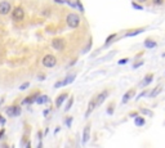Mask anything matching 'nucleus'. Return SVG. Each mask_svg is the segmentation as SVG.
Masks as SVG:
<instances>
[{"instance_id": "nucleus-1", "label": "nucleus", "mask_w": 165, "mask_h": 148, "mask_svg": "<svg viewBox=\"0 0 165 148\" xmlns=\"http://www.w3.org/2000/svg\"><path fill=\"white\" fill-rule=\"evenodd\" d=\"M66 22L71 28H76V27H79V25H80V17L76 13H70L66 18Z\"/></svg>"}, {"instance_id": "nucleus-2", "label": "nucleus", "mask_w": 165, "mask_h": 148, "mask_svg": "<svg viewBox=\"0 0 165 148\" xmlns=\"http://www.w3.org/2000/svg\"><path fill=\"white\" fill-rule=\"evenodd\" d=\"M56 64H57V58L54 56H52V54H47L43 58V66L48 67V68H53Z\"/></svg>"}, {"instance_id": "nucleus-3", "label": "nucleus", "mask_w": 165, "mask_h": 148, "mask_svg": "<svg viewBox=\"0 0 165 148\" xmlns=\"http://www.w3.org/2000/svg\"><path fill=\"white\" fill-rule=\"evenodd\" d=\"M13 19L14 21H22L25 18V11L21 8V6H17V8L13 11Z\"/></svg>"}, {"instance_id": "nucleus-4", "label": "nucleus", "mask_w": 165, "mask_h": 148, "mask_svg": "<svg viewBox=\"0 0 165 148\" xmlns=\"http://www.w3.org/2000/svg\"><path fill=\"white\" fill-rule=\"evenodd\" d=\"M11 12V4L8 1H1L0 3V16H5Z\"/></svg>"}, {"instance_id": "nucleus-5", "label": "nucleus", "mask_w": 165, "mask_h": 148, "mask_svg": "<svg viewBox=\"0 0 165 148\" xmlns=\"http://www.w3.org/2000/svg\"><path fill=\"white\" fill-rule=\"evenodd\" d=\"M52 47L54 48V49L57 50H62L64 48V41L62 40V39H53V41H52Z\"/></svg>"}, {"instance_id": "nucleus-6", "label": "nucleus", "mask_w": 165, "mask_h": 148, "mask_svg": "<svg viewBox=\"0 0 165 148\" xmlns=\"http://www.w3.org/2000/svg\"><path fill=\"white\" fill-rule=\"evenodd\" d=\"M107 95H108V92H107V90H103V92L101 93V94H98V95H97V98H96L97 106L102 104V103H103V101H105V99L107 98Z\"/></svg>"}, {"instance_id": "nucleus-7", "label": "nucleus", "mask_w": 165, "mask_h": 148, "mask_svg": "<svg viewBox=\"0 0 165 148\" xmlns=\"http://www.w3.org/2000/svg\"><path fill=\"white\" fill-rule=\"evenodd\" d=\"M97 107V102H96V98L94 99H92V101L89 102V104H88V109H86V112H85V117H88V116L92 113L93 111H94V108Z\"/></svg>"}, {"instance_id": "nucleus-8", "label": "nucleus", "mask_w": 165, "mask_h": 148, "mask_svg": "<svg viewBox=\"0 0 165 148\" xmlns=\"http://www.w3.org/2000/svg\"><path fill=\"white\" fill-rule=\"evenodd\" d=\"M67 97H69V95H67V93H62V94L58 97L57 101H56V106H57V107H61V104L64 102V99H67Z\"/></svg>"}, {"instance_id": "nucleus-9", "label": "nucleus", "mask_w": 165, "mask_h": 148, "mask_svg": "<svg viewBox=\"0 0 165 148\" xmlns=\"http://www.w3.org/2000/svg\"><path fill=\"white\" fill-rule=\"evenodd\" d=\"M38 95H39L38 93H36V94H32V95H30V97H28V98L23 99V102H22V103H23V104H31V103H34L35 101H36Z\"/></svg>"}, {"instance_id": "nucleus-10", "label": "nucleus", "mask_w": 165, "mask_h": 148, "mask_svg": "<svg viewBox=\"0 0 165 148\" xmlns=\"http://www.w3.org/2000/svg\"><path fill=\"white\" fill-rule=\"evenodd\" d=\"M134 95V89H130L129 92H127L125 93V95H124V98H123V103H127L129 99L132 98V97Z\"/></svg>"}, {"instance_id": "nucleus-11", "label": "nucleus", "mask_w": 165, "mask_h": 148, "mask_svg": "<svg viewBox=\"0 0 165 148\" xmlns=\"http://www.w3.org/2000/svg\"><path fill=\"white\" fill-rule=\"evenodd\" d=\"M5 113L9 116V117H14L16 116V107L14 106H11V107H8L5 109Z\"/></svg>"}, {"instance_id": "nucleus-12", "label": "nucleus", "mask_w": 165, "mask_h": 148, "mask_svg": "<svg viewBox=\"0 0 165 148\" xmlns=\"http://www.w3.org/2000/svg\"><path fill=\"white\" fill-rule=\"evenodd\" d=\"M89 140V126H85L83 133V143H86Z\"/></svg>"}, {"instance_id": "nucleus-13", "label": "nucleus", "mask_w": 165, "mask_h": 148, "mask_svg": "<svg viewBox=\"0 0 165 148\" xmlns=\"http://www.w3.org/2000/svg\"><path fill=\"white\" fill-rule=\"evenodd\" d=\"M38 103V104H41V103H45V102H48V97L47 95H38V98H36V101H35Z\"/></svg>"}, {"instance_id": "nucleus-14", "label": "nucleus", "mask_w": 165, "mask_h": 148, "mask_svg": "<svg viewBox=\"0 0 165 148\" xmlns=\"http://www.w3.org/2000/svg\"><path fill=\"white\" fill-rule=\"evenodd\" d=\"M74 80H75V75H74V73H72V75H70L69 77H66V79H64L63 81H61V82H62V85H67V84L72 82Z\"/></svg>"}, {"instance_id": "nucleus-15", "label": "nucleus", "mask_w": 165, "mask_h": 148, "mask_svg": "<svg viewBox=\"0 0 165 148\" xmlns=\"http://www.w3.org/2000/svg\"><path fill=\"white\" fill-rule=\"evenodd\" d=\"M161 90H163V89H161V86H160V85H159V86H156V88H155V89L152 90V92L150 93V97H151V98H155V97L159 94Z\"/></svg>"}, {"instance_id": "nucleus-16", "label": "nucleus", "mask_w": 165, "mask_h": 148, "mask_svg": "<svg viewBox=\"0 0 165 148\" xmlns=\"http://www.w3.org/2000/svg\"><path fill=\"white\" fill-rule=\"evenodd\" d=\"M156 45H157V44L155 43L154 40H150V39H147V40L144 41V47H146V48H155Z\"/></svg>"}, {"instance_id": "nucleus-17", "label": "nucleus", "mask_w": 165, "mask_h": 148, "mask_svg": "<svg viewBox=\"0 0 165 148\" xmlns=\"http://www.w3.org/2000/svg\"><path fill=\"white\" fill-rule=\"evenodd\" d=\"M154 80V75H147L146 77H144L143 82H142V85H147V84H150L151 81Z\"/></svg>"}, {"instance_id": "nucleus-18", "label": "nucleus", "mask_w": 165, "mask_h": 148, "mask_svg": "<svg viewBox=\"0 0 165 148\" xmlns=\"http://www.w3.org/2000/svg\"><path fill=\"white\" fill-rule=\"evenodd\" d=\"M144 124V120L142 117H137L135 118V125H137V126H141V125H143Z\"/></svg>"}, {"instance_id": "nucleus-19", "label": "nucleus", "mask_w": 165, "mask_h": 148, "mask_svg": "<svg viewBox=\"0 0 165 148\" xmlns=\"http://www.w3.org/2000/svg\"><path fill=\"white\" fill-rule=\"evenodd\" d=\"M140 32H143V28H141V30H135V31H133V32H128L127 36H134V35L140 34Z\"/></svg>"}, {"instance_id": "nucleus-20", "label": "nucleus", "mask_w": 165, "mask_h": 148, "mask_svg": "<svg viewBox=\"0 0 165 148\" xmlns=\"http://www.w3.org/2000/svg\"><path fill=\"white\" fill-rule=\"evenodd\" d=\"M141 113H143V115H147V116H152L154 113L150 111V109H144V108H142L141 109Z\"/></svg>"}, {"instance_id": "nucleus-21", "label": "nucleus", "mask_w": 165, "mask_h": 148, "mask_svg": "<svg viewBox=\"0 0 165 148\" xmlns=\"http://www.w3.org/2000/svg\"><path fill=\"white\" fill-rule=\"evenodd\" d=\"M72 103H74V98H70V101H69V103H67V106H66V111H69V109L71 108Z\"/></svg>"}, {"instance_id": "nucleus-22", "label": "nucleus", "mask_w": 165, "mask_h": 148, "mask_svg": "<svg viewBox=\"0 0 165 148\" xmlns=\"http://www.w3.org/2000/svg\"><path fill=\"white\" fill-rule=\"evenodd\" d=\"M28 86H30V82H25V84H22V85L19 86V89H21V90H25V89H27Z\"/></svg>"}, {"instance_id": "nucleus-23", "label": "nucleus", "mask_w": 165, "mask_h": 148, "mask_svg": "<svg viewBox=\"0 0 165 148\" xmlns=\"http://www.w3.org/2000/svg\"><path fill=\"white\" fill-rule=\"evenodd\" d=\"M152 3L155 5H161L164 3V0H152Z\"/></svg>"}, {"instance_id": "nucleus-24", "label": "nucleus", "mask_w": 165, "mask_h": 148, "mask_svg": "<svg viewBox=\"0 0 165 148\" xmlns=\"http://www.w3.org/2000/svg\"><path fill=\"white\" fill-rule=\"evenodd\" d=\"M115 36H116V34H112V35H111V36H108V37H107V40H106V44H108V43H110V41H111V40H112V39H115Z\"/></svg>"}, {"instance_id": "nucleus-25", "label": "nucleus", "mask_w": 165, "mask_h": 148, "mask_svg": "<svg viewBox=\"0 0 165 148\" xmlns=\"http://www.w3.org/2000/svg\"><path fill=\"white\" fill-rule=\"evenodd\" d=\"M128 62V58H124V59H121V61H119V64H125Z\"/></svg>"}, {"instance_id": "nucleus-26", "label": "nucleus", "mask_w": 165, "mask_h": 148, "mask_svg": "<svg viewBox=\"0 0 165 148\" xmlns=\"http://www.w3.org/2000/svg\"><path fill=\"white\" fill-rule=\"evenodd\" d=\"M71 121H72V117H69V120H66L67 126H71Z\"/></svg>"}, {"instance_id": "nucleus-27", "label": "nucleus", "mask_w": 165, "mask_h": 148, "mask_svg": "<svg viewBox=\"0 0 165 148\" xmlns=\"http://www.w3.org/2000/svg\"><path fill=\"white\" fill-rule=\"evenodd\" d=\"M19 113H21V108H19V107H16V116H18Z\"/></svg>"}, {"instance_id": "nucleus-28", "label": "nucleus", "mask_w": 165, "mask_h": 148, "mask_svg": "<svg viewBox=\"0 0 165 148\" xmlns=\"http://www.w3.org/2000/svg\"><path fill=\"white\" fill-rule=\"evenodd\" d=\"M133 6L135 9H142V5H138V4H135V3H133Z\"/></svg>"}, {"instance_id": "nucleus-29", "label": "nucleus", "mask_w": 165, "mask_h": 148, "mask_svg": "<svg viewBox=\"0 0 165 148\" xmlns=\"http://www.w3.org/2000/svg\"><path fill=\"white\" fill-rule=\"evenodd\" d=\"M112 107H114V106H111V108H110V109H107V112H108V113H112V112H114V108H112Z\"/></svg>"}, {"instance_id": "nucleus-30", "label": "nucleus", "mask_w": 165, "mask_h": 148, "mask_svg": "<svg viewBox=\"0 0 165 148\" xmlns=\"http://www.w3.org/2000/svg\"><path fill=\"white\" fill-rule=\"evenodd\" d=\"M0 122H1V124H5V120L3 118V116H0Z\"/></svg>"}, {"instance_id": "nucleus-31", "label": "nucleus", "mask_w": 165, "mask_h": 148, "mask_svg": "<svg viewBox=\"0 0 165 148\" xmlns=\"http://www.w3.org/2000/svg\"><path fill=\"white\" fill-rule=\"evenodd\" d=\"M48 113H49V109H47V111H44V116H47Z\"/></svg>"}, {"instance_id": "nucleus-32", "label": "nucleus", "mask_w": 165, "mask_h": 148, "mask_svg": "<svg viewBox=\"0 0 165 148\" xmlns=\"http://www.w3.org/2000/svg\"><path fill=\"white\" fill-rule=\"evenodd\" d=\"M3 134H4V129H3V130H1V131H0V138H1V137H3Z\"/></svg>"}, {"instance_id": "nucleus-33", "label": "nucleus", "mask_w": 165, "mask_h": 148, "mask_svg": "<svg viewBox=\"0 0 165 148\" xmlns=\"http://www.w3.org/2000/svg\"><path fill=\"white\" fill-rule=\"evenodd\" d=\"M138 1H140V3H144V1H146V0H138Z\"/></svg>"}]
</instances>
